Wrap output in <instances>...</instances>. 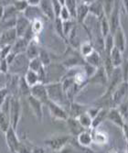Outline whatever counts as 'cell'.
Listing matches in <instances>:
<instances>
[{"mask_svg": "<svg viewBox=\"0 0 128 153\" xmlns=\"http://www.w3.org/2000/svg\"><path fill=\"white\" fill-rule=\"evenodd\" d=\"M125 90H126L125 85H122L121 89H119V90L115 93V101H118V100H120V99L122 98V96L125 94Z\"/></svg>", "mask_w": 128, "mask_h": 153, "instance_id": "cell-35", "label": "cell"}, {"mask_svg": "<svg viewBox=\"0 0 128 153\" xmlns=\"http://www.w3.org/2000/svg\"><path fill=\"white\" fill-rule=\"evenodd\" d=\"M27 99L28 105H30L32 112L36 116L37 119L41 121L42 117H43V113H42V105L43 104H42L40 101H38V99H36L32 95H28L27 97Z\"/></svg>", "mask_w": 128, "mask_h": 153, "instance_id": "cell-7", "label": "cell"}, {"mask_svg": "<svg viewBox=\"0 0 128 153\" xmlns=\"http://www.w3.org/2000/svg\"><path fill=\"white\" fill-rule=\"evenodd\" d=\"M51 3H52V7H53V12H54L55 19L60 18L61 11L63 6L61 5V1H51Z\"/></svg>", "mask_w": 128, "mask_h": 153, "instance_id": "cell-27", "label": "cell"}, {"mask_svg": "<svg viewBox=\"0 0 128 153\" xmlns=\"http://www.w3.org/2000/svg\"><path fill=\"white\" fill-rule=\"evenodd\" d=\"M32 153H44V151H43V149H42L41 148H38V149H34L32 151Z\"/></svg>", "mask_w": 128, "mask_h": 153, "instance_id": "cell-38", "label": "cell"}, {"mask_svg": "<svg viewBox=\"0 0 128 153\" xmlns=\"http://www.w3.org/2000/svg\"><path fill=\"white\" fill-rule=\"evenodd\" d=\"M8 96H10V93L7 87L0 88V108H1V106L6 102V100L8 98Z\"/></svg>", "mask_w": 128, "mask_h": 153, "instance_id": "cell-23", "label": "cell"}, {"mask_svg": "<svg viewBox=\"0 0 128 153\" xmlns=\"http://www.w3.org/2000/svg\"><path fill=\"white\" fill-rule=\"evenodd\" d=\"M46 89H47L48 95L50 101L58 104V102H61L62 100L64 92L62 89L61 83L58 82V83H50V85H46Z\"/></svg>", "mask_w": 128, "mask_h": 153, "instance_id": "cell-3", "label": "cell"}, {"mask_svg": "<svg viewBox=\"0 0 128 153\" xmlns=\"http://www.w3.org/2000/svg\"><path fill=\"white\" fill-rule=\"evenodd\" d=\"M127 128H125V133H126V137L128 138V126H126Z\"/></svg>", "mask_w": 128, "mask_h": 153, "instance_id": "cell-39", "label": "cell"}, {"mask_svg": "<svg viewBox=\"0 0 128 153\" xmlns=\"http://www.w3.org/2000/svg\"><path fill=\"white\" fill-rule=\"evenodd\" d=\"M42 27H43V25H42V22L40 21V19H36L31 22V30L36 36L38 33L41 31Z\"/></svg>", "mask_w": 128, "mask_h": 153, "instance_id": "cell-24", "label": "cell"}, {"mask_svg": "<svg viewBox=\"0 0 128 153\" xmlns=\"http://www.w3.org/2000/svg\"><path fill=\"white\" fill-rule=\"evenodd\" d=\"M26 56L27 57L28 60H33L38 57V54H39V49L37 45L36 40L33 39L32 41H30V44H28L27 51H26Z\"/></svg>", "mask_w": 128, "mask_h": 153, "instance_id": "cell-12", "label": "cell"}, {"mask_svg": "<svg viewBox=\"0 0 128 153\" xmlns=\"http://www.w3.org/2000/svg\"><path fill=\"white\" fill-rule=\"evenodd\" d=\"M89 12V7L86 4H80L77 5V13H76V18L80 22H82L83 19L86 17L87 13Z\"/></svg>", "mask_w": 128, "mask_h": 153, "instance_id": "cell-17", "label": "cell"}, {"mask_svg": "<svg viewBox=\"0 0 128 153\" xmlns=\"http://www.w3.org/2000/svg\"><path fill=\"white\" fill-rule=\"evenodd\" d=\"M123 34H122V32H118L117 33V37H116V41H117V49L118 48H120L121 47V49L123 50L124 49V42H123Z\"/></svg>", "mask_w": 128, "mask_h": 153, "instance_id": "cell-36", "label": "cell"}, {"mask_svg": "<svg viewBox=\"0 0 128 153\" xmlns=\"http://www.w3.org/2000/svg\"><path fill=\"white\" fill-rule=\"evenodd\" d=\"M86 60H87V62H88L90 64H92V65H93V66H97V65L99 64V61H100V58H99V55L97 54V52L92 51V52L89 55V56L86 57Z\"/></svg>", "mask_w": 128, "mask_h": 153, "instance_id": "cell-26", "label": "cell"}, {"mask_svg": "<svg viewBox=\"0 0 128 153\" xmlns=\"http://www.w3.org/2000/svg\"><path fill=\"white\" fill-rule=\"evenodd\" d=\"M69 137L68 136H62V137H54L52 140H47L46 144L49 145L51 149H61L69 140Z\"/></svg>", "mask_w": 128, "mask_h": 153, "instance_id": "cell-11", "label": "cell"}, {"mask_svg": "<svg viewBox=\"0 0 128 153\" xmlns=\"http://www.w3.org/2000/svg\"><path fill=\"white\" fill-rule=\"evenodd\" d=\"M28 64H30V60L27 59L25 53L17 55L15 60L9 65L8 74L20 77L24 76L28 70Z\"/></svg>", "mask_w": 128, "mask_h": 153, "instance_id": "cell-1", "label": "cell"}, {"mask_svg": "<svg viewBox=\"0 0 128 153\" xmlns=\"http://www.w3.org/2000/svg\"><path fill=\"white\" fill-rule=\"evenodd\" d=\"M55 29H56V31L59 33L60 36H61L62 38L65 37L64 32H63V21L60 18L55 19Z\"/></svg>", "mask_w": 128, "mask_h": 153, "instance_id": "cell-29", "label": "cell"}, {"mask_svg": "<svg viewBox=\"0 0 128 153\" xmlns=\"http://www.w3.org/2000/svg\"><path fill=\"white\" fill-rule=\"evenodd\" d=\"M38 59L40 60V62H41V63L43 66L49 65L50 63V58L49 56V54L47 53V51H44V50H39Z\"/></svg>", "mask_w": 128, "mask_h": 153, "instance_id": "cell-22", "label": "cell"}, {"mask_svg": "<svg viewBox=\"0 0 128 153\" xmlns=\"http://www.w3.org/2000/svg\"><path fill=\"white\" fill-rule=\"evenodd\" d=\"M112 63L115 65H118L121 62V57H120V53L119 50L117 48H115L112 51Z\"/></svg>", "mask_w": 128, "mask_h": 153, "instance_id": "cell-30", "label": "cell"}, {"mask_svg": "<svg viewBox=\"0 0 128 153\" xmlns=\"http://www.w3.org/2000/svg\"><path fill=\"white\" fill-rule=\"evenodd\" d=\"M4 11H5V7L2 5L1 1H0V21L2 20L3 16H4Z\"/></svg>", "mask_w": 128, "mask_h": 153, "instance_id": "cell-37", "label": "cell"}, {"mask_svg": "<svg viewBox=\"0 0 128 153\" xmlns=\"http://www.w3.org/2000/svg\"><path fill=\"white\" fill-rule=\"evenodd\" d=\"M6 138H7V146L9 147L10 150L12 152H16L18 145H19V141L18 140L17 135H16V130L10 127L8 128V130L6 132Z\"/></svg>", "mask_w": 128, "mask_h": 153, "instance_id": "cell-9", "label": "cell"}, {"mask_svg": "<svg viewBox=\"0 0 128 153\" xmlns=\"http://www.w3.org/2000/svg\"><path fill=\"white\" fill-rule=\"evenodd\" d=\"M106 114V111H101L100 113H98L97 114V116L95 117V118L94 119H92V126L93 127V128H95L97 125L100 123L102 120H103V118L104 117V115Z\"/></svg>", "mask_w": 128, "mask_h": 153, "instance_id": "cell-33", "label": "cell"}, {"mask_svg": "<svg viewBox=\"0 0 128 153\" xmlns=\"http://www.w3.org/2000/svg\"><path fill=\"white\" fill-rule=\"evenodd\" d=\"M48 107L50 111V114L58 119H61V120H67L68 119V114L65 112V111L58 105L52 101H49L47 103Z\"/></svg>", "mask_w": 128, "mask_h": 153, "instance_id": "cell-8", "label": "cell"}, {"mask_svg": "<svg viewBox=\"0 0 128 153\" xmlns=\"http://www.w3.org/2000/svg\"><path fill=\"white\" fill-rule=\"evenodd\" d=\"M30 26H31V21L28 20L23 15V13H19L15 25V30L17 31L18 38H22L25 35V33L27 31V30L30 27Z\"/></svg>", "mask_w": 128, "mask_h": 153, "instance_id": "cell-5", "label": "cell"}, {"mask_svg": "<svg viewBox=\"0 0 128 153\" xmlns=\"http://www.w3.org/2000/svg\"><path fill=\"white\" fill-rule=\"evenodd\" d=\"M30 95L35 97L36 99L40 101L42 104H47L50 101L48 92L46 89V85L43 83H38V85H34L33 87L30 88Z\"/></svg>", "mask_w": 128, "mask_h": 153, "instance_id": "cell-4", "label": "cell"}, {"mask_svg": "<svg viewBox=\"0 0 128 153\" xmlns=\"http://www.w3.org/2000/svg\"><path fill=\"white\" fill-rule=\"evenodd\" d=\"M18 94L26 97L30 95V87L28 86L27 82L25 81L24 76H21L18 81Z\"/></svg>", "mask_w": 128, "mask_h": 153, "instance_id": "cell-16", "label": "cell"}, {"mask_svg": "<svg viewBox=\"0 0 128 153\" xmlns=\"http://www.w3.org/2000/svg\"><path fill=\"white\" fill-rule=\"evenodd\" d=\"M39 8L44 16L47 18L53 19L55 18L54 12H53V7H52V3L50 1H40L39 4Z\"/></svg>", "mask_w": 128, "mask_h": 153, "instance_id": "cell-13", "label": "cell"}, {"mask_svg": "<svg viewBox=\"0 0 128 153\" xmlns=\"http://www.w3.org/2000/svg\"><path fill=\"white\" fill-rule=\"evenodd\" d=\"M24 78L30 88L33 87L34 85H38V83H39V78H38V73L33 72L31 70H27V72L24 75Z\"/></svg>", "mask_w": 128, "mask_h": 153, "instance_id": "cell-14", "label": "cell"}, {"mask_svg": "<svg viewBox=\"0 0 128 153\" xmlns=\"http://www.w3.org/2000/svg\"><path fill=\"white\" fill-rule=\"evenodd\" d=\"M81 54L83 55V56L86 58L87 56H89V55L93 51H92V45L89 43V42H85L81 45Z\"/></svg>", "mask_w": 128, "mask_h": 153, "instance_id": "cell-28", "label": "cell"}, {"mask_svg": "<svg viewBox=\"0 0 128 153\" xmlns=\"http://www.w3.org/2000/svg\"><path fill=\"white\" fill-rule=\"evenodd\" d=\"M17 39H18V35L15 27L3 30L0 33V47L7 46V45L12 46L16 42Z\"/></svg>", "mask_w": 128, "mask_h": 153, "instance_id": "cell-6", "label": "cell"}, {"mask_svg": "<svg viewBox=\"0 0 128 153\" xmlns=\"http://www.w3.org/2000/svg\"><path fill=\"white\" fill-rule=\"evenodd\" d=\"M72 17L70 16V14L69 12V10L67 9V7L65 6L62 7V9L61 11V15H60V19L64 22V21H68L70 20V18Z\"/></svg>", "mask_w": 128, "mask_h": 153, "instance_id": "cell-32", "label": "cell"}, {"mask_svg": "<svg viewBox=\"0 0 128 153\" xmlns=\"http://www.w3.org/2000/svg\"><path fill=\"white\" fill-rule=\"evenodd\" d=\"M65 7L69 10L70 16L76 18V13H77V3H76V1H73V0L65 1Z\"/></svg>", "mask_w": 128, "mask_h": 153, "instance_id": "cell-20", "label": "cell"}, {"mask_svg": "<svg viewBox=\"0 0 128 153\" xmlns=\"http://www.w3.org/2000/svg\"><path fill=\"white\" fill-rule=\"evenodd\" d=\"M42 68H43V65H42V63H41L40 60L38 59V57L30 61V64H28V70H31L33 72L38 73Z\"/></svg>", "mask_w": 128, "mask_h": 153, "instance_id": "cell-19", "label": "cell"}, {"mask_svg": "<svg viewBox=\"0 0 128 153\" xmlns=\"http://www.w3.org/2000/svg\"><path fill=\"white\" fill-rule=\"evenodd\" d=\"M12 4L16 7L18 13H24V11L28 7L27 1H12Z\"/></svg>", "mask_w": 128, "mask_h": 153, "instance_id": "cell-25", "label": "cell"}, {"mask_svg": "<svg viewBox=\"0 0 128 153\" xmlns=\"http://www.w3.org/2000/svg\"><path fill=\"white\" fill-rule=\"evenodd\" d=\"M78 121L82 128H90L92 124V118L88 115V113H83L79 116Z\"/></svg>", "mask_w": 128, "mask_h": 153, "instance_id": "cell-18", "label": "cell"}, {"mask_svg": "<svg viewBox=\"0 0 128 153\" xmlns=\"http://www.w3.org/2000/svg\"><path fill=\"white\" fill-rule=\"evenodd\" d=\"M109 117H110L111 120H112L113 122H115L116 124L123 126V121H122V119H121V117H120V115L118 114V112H116V111H112V112L110 113Z\"/></svg>", "mask_w": 128, "mask_h": 153, "instance_id": "cell-31", "label": "cell"}, {"mask_svg": "<svg viewBox=\"0 0 128 153\" xmlns=\"http://www.w3.org/2000/svg\"><path fill=\"white\" fill-rule=\"evenodd\" d=\"M10 127H11V123H10L9 116L5 112H3L2 110H0V129L6 133Z\"/></svg>", "mask_w": 128, "mask_h": 153, "instance_id": "cell-15", "label": "cell"}, {"mask_svg": "<svg viewBox=\"0 0 128 153\" xmlns=\"http://www.w3.org/2000/svg\"><path fill=\"white\" fill-rule=\"evenodd\" d=\"M73 30V24L72 21H64L63 22V32H64V36H67L70 31Z\"/></svg>", "mask_w": 128, "mask_h": 153, "instance_id": "cell-34", "label": "cell"}, {"mask_svg": "<svg viewBox=\"0 0 128 153\" xmlns=\"http://www.w3.org/2000/svg\"><path fill=\"white\" fill-rule=\"evenodd\" d=\"M79 141L82 146H89L92 142V137L89 133L82 132L79 135Z\"/></svg>", "mask_w": 128, "mask_h": 153, "instance_id": "cell-21", "label": "cell"}, {"mask_svg": "<svg viewBox=\"0 0 128 153\" xmlns=\"http://www.w3.org/2000/svg\"><path fill=\"white\" fill-rule=\"evenodd\" d=\"M21 104L18 96H10V106H9V118L11 128L17 130L18 125L21 116Z\"/></svg>", "mask_w": 128, "mask_h": 153, "instance_id": "cell-2", "label": "cell"}, {"mask_svg": "<svg viewBox=\"0 0 128 153\" xmlns=\"http://www.w3.org/2000/svg\"><path fill=\"white\" fill-rule=\"evenodd\" d=\"M28 44H30V42L27 41L24 38H18L16 42L12 45L11 52H13L16 55L24 54V53H26V51H27Z\"/></svg>", "mask_w": 128, "mask_h": 153, "instance_id": "cell-10", "label": "cell"}]
</instances>
